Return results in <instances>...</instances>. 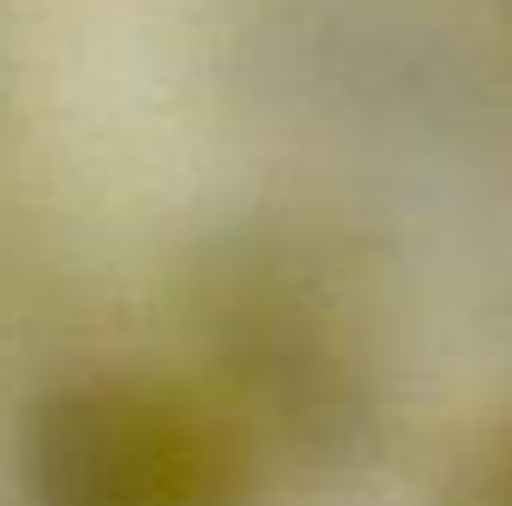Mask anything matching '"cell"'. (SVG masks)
<instances>
[{
	"instance_id": "1",
	"label": "cell",
	"mask_w": 512,
	"mask_h": 506,
	"mask_svg": "<svg viewBox=\"0 0 512 506\" xmlns=\"http://www.w3.org/2000/svg\"><path fill=\"white\" fill-rule=\"evenodd\" d=\"M179 322L227 417L310 483L364 477L393 441V381L340 256L298 221L245 215L179 268Z\"/></svg>"
},
{
	"instance_id": "2",
	"label": "cell",
	"mask_w": 512,
	"mask_h": 506,
	"mask_svg": "<svg viewBox=\"0 0 512 506\" xmlns=\"http://www.w3.org/2000/svg\"><path fill=\"white\" fill-rule=\"evenodd\" d=\"M18 506H256V447L173 381L90 370L48 381L12 441Z\"/></svg>"
},
{
	"instance_id": "3",
	"label": "cell",
	"mask_w": 512,
	"mask_h": 506,
	"mask_svg": "<svg viewBox=\"0 0 512 506\" xmlns=\"http://www.w3.org/2000/svg\"><path fill=\"white\" fill-rule=\"evenodd\" d=\"M441 506H512V423L483 429L441 477Z\"/></svg>"
},
{
	"instance_id": "4",
	"label": "cell",
	"mask_w": 512,
	"mask_h": 506,
	"mask_svg": "<svg viewBox=\"0 0 512 506\" xmlns=\"http://www.w3.org/2000/svg\"><path fill=\"white\" fill-rule=\"evenodd\" d=\"M0 114H6V48H0Z\"/></svg>"
},
{
	"instance_id": "5",
	"label": "cell",
	"mask_w": 512,
	"mask_h": 506,
	"mask_svg": "<svg viewBox=\"0 0 512 506\" xmlns=\"http://www.w3.org/2000/svg\"><path fill=\"white\" fill-rule=\"evenodd\" d=\"M495 12H501V24L512 30V0H495Z\"/></svg>"
}]
</instances>
